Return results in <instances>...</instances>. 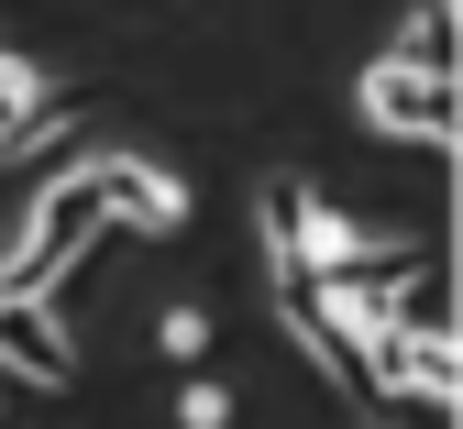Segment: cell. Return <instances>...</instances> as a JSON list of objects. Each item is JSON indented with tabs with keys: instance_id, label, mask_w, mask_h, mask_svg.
I'll return each instance as SVG.
<instances>
[{
	"instance_id": "obj_1",
	"label": "cell",
	"mask_w": 463,
	"mask_h": 429,
	"mask_svg": "<svg viewBox=\"0 0 463 429\" xmlns=\"http://www.w3.org/2000/svg\"><path fill=\"white\" fill-rule=\"evenodd\" d=\"M354 110H364V133H386V144H430V154H452V133H463V89H452V67H409V55H375V67L354 78Z\"/></svg>"
},
{
	"instance_id": "obj_2",
	"label": "cell",
	"mask_w": 463,
	"mask_h": 429,
	"mask_svg": "<svg viewBox=\"0 0 463 429\" xmlns=\"http://www.w3.org/2000/svg\"><path fill=\"white\" fill-rule=\"evenodd\" d=\"M364 386H375V396L452 407V396H463V352H452L441 320H420V331H375V341H364Z\"/></svg>"
},
{
	"instance_id": "obj_3",
	"label": "cell",
	"mask_w": 463,
	"mask_h": 429,
	"mask_svg": "<svg viewBox=\"0 0 463 429\" xmlns=\"http://www.w3.org/2000/svg\"><path fill=\"white\" fill-rule=\"evenodd\" d=\"M0 375H23L44 396L78 386V341H67V320H55V297H12V309H0Z\"/></svg>"
},
{
	"instance_id": "obj_4",
	"label": "cell",
	"mask_w": 463,
	"mask_h": 429,
	"mask_svg": "<svg viewBox=\"0 0 463 429\" xmlns=\"http://www.w3.org/2000/svg\"><path fill=\"white\" fill-rule=\"evenodd\" d=\"M287 242H298V275H309V286H342V275H364V265H375V254H364V231L342 220L331 199H309V188L287 199Z\"/></svg>"
},
{
	"instance_id": "obj_5",
	"label": "cell",
	"mask_w": 463,
	"mask_h": 429,
	"mask_svg": "<svg viewBox=\"0 0 463 429\" xmlns=\"http://www.w3.org/2000/svg\"><path fill=\"white\" fill-rule=\"evenodd\" d=\"M397 55H409V67H452V0H420V12L397 23Z\"/></svg>"
},
{
	"instance_id": "obj_6",
	"label": "cell",
	"mask_w": 463,
	"mask_h": 429,
	"mask_svg": "<svg viewBox=\"0 0 463 429\" xmlns=\"http://www.w3.org/2000/svg\"><path fill=\"white\" fill-rule=\"evenodd\" d=\"M210 341H221V331H210V309H165V320H155V352L177 363V375H188V363H199Z\"/></svg>"
},
{
	"instance_id": "obj_7",
	"label": "cell",
	"mask_w": 463,
	"mask_h": 429,
	"mask_svg": "<svg viewBox=\"0 0 463 429\" xmlns=\"http://www.w3.org/2000/svg\"><path fill=\"white\" fill-rule=\"evenodd\" d=\"M177 429H232V396H221V386H188V396H177Z\"/></svg>"
}]
</instances>
